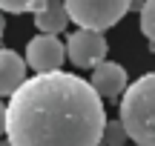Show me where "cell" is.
I'll return each instance as SVG.
<instances>
[{"label":"cell","mask_w":155,"mask_h":146,"mask_svg":"<svg viewBox=\"0 0 155 146\" xmlns=\"http://www.w3.org/2000/svg\"><path fill=\"white\" fill-rule=\"evenodd\" d=\"M0 146H9V141H0Z\"/></svg>","instance_id":"4fadbf2b"},{"label":"cell","mask_w":155,"mask_h":146,"mask_svg":"<svg viewBox=\"0 0 155 146\" xmlns=\"http://www.w3.org/2000/svg\"><path fill=\"white\" fill-rule=\"evenodd\" d=\"M141 32L150 40V52H155V0H147L141 6Z\"/></svg>","instance_id":"9c48e42d"},{"label":"cell","mask_w":155,"mask_h":146,"mask_svg":"<svg viewBox=\"0 0 155 146\" xmlns=\"http://www.w3.org/2000/svg\"><path fill=\"white\" fill-rule=\"evenodd\" d=\"M106 37L101 32H89V29H75L63 43L66 57L78 69H95L98 63L106 60Z\"/></svg>","instance_id":"277c9868"},{"label":"cell","mask_w":155,"mask_h":146,"mask_svg":"<svg viewBox=\"0 0 155 146\" xmlns=\"http://www.w3.org/2000/svg\"><path fill=\"white\" fill-rule=\"evenodd\" d=\"M63 60H66V52H63V43L52 34H35L26 46V69H35L38 75H52L61 72Z\"/></svg>","instance_id":"5b68a950"},{"label":"cell","mask_w":155,"mask_h":146,"mask_svg":"<svg viewBox=\"0 0 155 146\" xmlns=\"http://www.w3.org/2000/svg\"><path fill=\"white\" fill-rule=\"evenodd\" d=\"M0 135H6V103L0 100Z\"/></svg>","instance_id":"8fae6325"},{"label":"cell","mask_w":155,"mask_h":146,"mask_svg":"<svg viewBox=\"0 0 155 146\" xmlns=\"http://www.w3.org/2000/svg\"><path fill=\"white\" fill-rule=\"evenodd\" d=\"M26 80V63L17 52L0 49V97H12Z\"/></svg>","instance_id":"52a82bcc"},{"label":"cell","mask_w":155,"mask_h":146,"mask_svg":"<svg viewBox=\"0 0 155 146\" xmlns=\"http://www.w3.org/2000/svg\"><path fill=\"white\" fill-rule=\"evenodd\" d=\"M35 26L40 29V34H52V37H58V34L69 26V17H66V11H63V3L49 0L46 9L35 14Z\"/></svg>","instance_id":"ba28073f"},{"label":"cell","mask_w":155,"mask_h":146,"mask_svg":"<svg viewBox=\"0 0 155 146\" xmlns=\"http://www.w3.org/2000/svg\"><path fill=\"white\" fill-rule=\"evenodd\" d=\"M63 11H66L69 23H78V29L104 34V29H112L115 23L124 20L129 3L127 0H66Z\"/></svg>","instance_id":"3957f363"},{"label":"cell","mask_w":155,"mask_h":146,"mask_svg":"<svg viewBox=\"0 0 155 146\" xmlns=\"http://www.w3.org/2000/svg\"><path fill=\"white\" fill-rule=\"evenodd\" d=\"M3 29H6V20H3V14H0V40H3Z\"/></svg>","instance_id":"7c38bea8"},{"label":"cell","mask_w":155,"mask_h":146,"mask_svg":"<svg viewBox=\"0 0 155 146\" xmlns=\"http://www.w3.org/2000/svg\"><path fill=\"white\" fill-rule=\"evenodd\" d=\"M101 146H127V132H124L121 120H106V123H104Z\"/></svg>","instance_id":"30bf717a"},{"label":"cell","mask_w":155,"mask_h":146,"mask_svg":"<svg viewBox=\"0 0 155 146\" xmlns=\"http://www.w3.org/2000/svg\"><path fill=\"white\" fill-rule=\"evenodd\" d=\"M89 86L95 89V95L101 97V100H115V97H121L124 92H127L129 86V78H127V69L121 66V63L115 60H104L98 63V66L92 69V80H89Z\"/></svg>","instance_id":"8992f818"},{"label":"cell","mask_w":155,"mask_h":146,"mask_svg":"<svg viewBox=\"0 0 155 146\" xmlns=\"http://www.w3.org/2000/svg\"><path fill=\"white\" fill-rule=\"evenodd\" d=\"M104 100L89 80L69 72L35 75L9 97V146H101Z\"/></svg>","instance_id":"6da1fadb"},{"label":"cell","mask_w":155,"mask_h":146,"mask_svg":"<svg viewBox=\"0 0 155 146\" xmlns=\"http://www.w3.org/2000/svg\"><path fill=\"white\" fill-rule=\"evenodd\" d=\"M121 126L135 146H155V72L141 75L121 95Z\"/></svg>","instance_id":"7a4b0ae2"}]
</instances>
